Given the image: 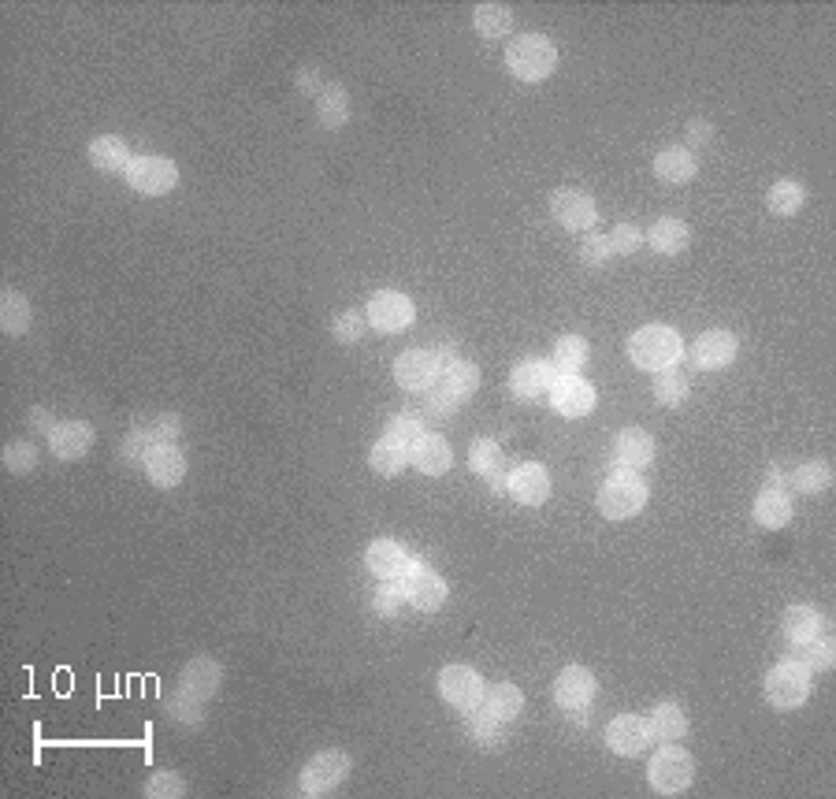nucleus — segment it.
<instances>
[{
  "label": "nucleus",
  "instance_id": "393cba45",
  "mask_svg": "<svg viewBox=\"0 0 836 799\" xmlns=\"http://www.w3.org/2000/svg\"><path fill=\"white\" fill-rule=\"evenodd\" d=\"M220 677L223 673L212 658H194V662L183 669V681H179V688L205 703V699H212V692L220 688Z\"/></svg>",
  "mask_w": 836,
  "mask_h": 799
},
{
  "label": "nucleus",
  "instance_id": "c9c22d12",
  "mask_svg": "<svg viewBox=\"0 0 836 799\" xmlns=\"http://www.w3.org/2000/svg\"><path fill=\"white\" fill-rule=\"evenodd\" d=\"M316 112H320V123H324V127H331V131L342 127V123L350 119V97H346V90H342V86H324Z\"/></svg>",
  "mask_w": 836,
  "mask_h": 799
},
{
  "label": "nucleus",
  "instance_id": "39448f33",
  "mask_svg": "<svg viewBox=\"0 0 836 799\" xmlns=\"http://www.w3.org/2000/svg\"><path fill=\"white\" fill-rule=\"evenodd\" d=\"M810 695V669L799 662H781L766 673V699L777 710H796Z\"/></svg>",
  "mask_w": 836,
  "mask_h": 799
},
{
  "label": "nucleus",
  "instance_id": "4c0bfd02",
  "mask_svg": "<svg viewBox=\"0 0 836 799\" xmlns=\"http://www.w3.org/2000/svg\"><path fill=\"white\" fill-rule=\"evenodd\" d=\"M550 365L558 368V372H580V368L588 365V342L580 339V335H562V339L554 342V361Z\"/></svg>",
  "mask_w": 836,
  "mask_h": 799
},
{
  "label": "nucleus",
  "instance_id": "6e6552de",
  "mask_svg": "<svg viewBox=\"0 0 836 799\" xmlns=\"http://www.w3.org/2000/svg\"><path fill=\"white\" fill-rule=\"evenodd\" d=\"M365 320L372 324L376 331H383V335H394V331H405L409 324H413V302L405 298V294H398V290H379L376 298L368 302L365 309Z\"/></svg>",
  "mask_w": 836,
  "mask_h": 799
},
{
  "label": "nucleus",
  "instance_id": "4be33fe9",
  "mask_svg": "<svg viewBox=\"0 0 836 799\" xmlns=\"http://www.w3.org/2000/svg\"><path fill=\"white\" fill-rule=\"evenodd\" d=\"M692 357L699 368H725L736 357V335L729 331H706L692 346Z\"/></svg>",
  "mask_w": 836,
  "mask_h": 799
},
{
  "label": "nucleus",
  "instance_id": "de8ad7c7",
  "mask_svg": "<svg viewBox=\"0 0 836 799\" xmlns=\"http://www.w3.org/2000/svg\"><path fill=\"white\" fill-rule=\"evenodd\" d=\"M420 435H424L420 432V420L409 417V413H398V417L387 420V439H394V443L405 446V450H413Z\"/></svg>",
  "mask_w": 836,
  "mask_h": 799
},
{
  "label": "nucleus",
  "instance_id": "8fccbe9b",
  "mask_svg": "<svg viewBox=\"0 0 836 799\" xmlns=\"http://www.w3.org/2000/svg\"><path fill=\"white\" fill-rule=\"evenodd\" d=\"M168 710H171V718H179L183 725H197V721H201V714H205V703L179 688V692L168 699Z\"/></svg>",
  "mask_w": 836,
  "mask_h": 799
},
{
  "label": "nucleus",
  "instance_id": "a211bd4d",
  "mask_svg": "<svg viewBox=\"0 0 836 799\" xmlns=\"http://www.w3.org/2000/svg\"><path fill=\"white\" fill-rule=\"evenodd\" d=\"M506 495L517 498L521 506H543L550 498V476L543 465H517L510 472V487Z\"/></svg>",
  "mask_w": 836,
  "mask_h": 799
},
{
  "label": "nucleus",
  "instance_id": "c03bdc74",
  "mask_svg": "<svg viewBox=\"0 0 836 799\" xmlns=\"http://www.w3.org/2000/svg\"><path fill=\"white\" fill-rule=\"evenodd\" d=\"M799 647V666L807 669H833V658H836V647L833 640H807V643H796Z\"/></svg>",
  "mask_w": 836,
  "mask_h": 799
},
{
  "label": "nucleus",
  "instance_id": "f03ea898",
  "mask_svg": "<svg viewBox=\"0 0 836 799\" xmlns=\"http://www.w3.org/2000/svg\"><path fill=\"white\" fill-rule=\"evenodd\" d=\"M643 506H647V484L636 476V469L614 465L610 480H606L599 491L602 517H610V521H628V517H636Z\"/></svg>",
  "mask_w": 836,
  "mask_h": 799
},
{
  "label": "nucleus",
  "instance_id": "e433bc0d",
  "mask_svg": "<svg viewBox=\"0 0 836 799\" xmlns=\"http://www.w3.org/2000/svg\"><path fill=\"white\" fill-rule=\"evenodd\" d=\"M435 383H443L446 391L458 394V398H469V394L480 387V368L469 365V361H454L450 368H443V372H439V380H435Z\"/></svg>",
  "mask_w": 836,
  "mask_h": 799
},
{
  "label": "nucleus",
  "instance_id": "603ef678",
  "mask_svg": "<svg viewBox=\"0 0 836 799\" xmlns=\"http://www.w3.org/2000/svg\"><path fill=\"white\" fill-rule=\"evenodd\" d=\"M331 335L339 342H357L361 335H365V316L357 313V309H346V313L335 316V324H331Z\"/></svg>",
  "mask_w": 836,
  "mask_h": 799
},
{
  "label": "nucleus",
  "instance_id": "7ed1b4c3",
  "mask_svg": "<svg viewBox=\"0 0 836 799\" xmlns=\"http://www.w3.org/2000/svg\"><path fill=\"white\" fill-rule=\"evenodd\" d=\"M506 67H510L521 82H543V79H550L554 67H558V49H554L543 34H521L517 41H510Z\"/></svg>",
  "mask_w": 836,
  "mask_h": 799
},
{
  "label": "nucleus",
  "instance_id": "7c9ffc66",
  "mask_svg": "<svg viewBox=\"0 0 836 799\" xmlns=\"http://www.w3.org/2000/svg\"><path fill=\"white\" fill-rule=\"evenodd\" d=\"M781 629H784V636H788L792 643H807V640H814V636L822 632V617H818V610H814V606L796 603V606H788V610H784Z\"/></svg>",
  "mask_w": 836,
  "mask_h": 799
},
{
  "label": "nucleus",
  "instance_id": "aec40b11",
  "mask_svg": "<svg viewBox=\"0 0 836 799\" xmlns=\"http://www.w3.org/2000/svg\"><path fill=\"white\" fill-rule=\"evenodd\" d=\"M409 461H413L424 476H443V472H450L454 450H450V443H446L443 435H420L417 446L409 450Z\"/></svg>",
  "mask_w": 836,
  "mask_h": 799
},
{
  "label": "nucleus",
  "instance_id": "6e6d98bb",
  "mask_svg": "<svg viewBox=\"0 0 836 799\" xmlns=\"http://www.w3.org/2000/svg\"><path fill=\"white\" fill-rule=\"evenodd\" d=\"M688 142H692V145H706V142H710V123H703V119H692V123H688Z\"/></svg>",
  "mask_w": 836,
  "mask_h": 799
},
{
  "label": "nucleus",
  "instance_id": "423d86ee",
  "mask_svg": "<svg viewBox=\"0 0 836 799\" xmlns=\"http://www.w3.org/2000/svg\"><path fill=\"white\" fill-rule=\"evenodd\" d=\"M350 777V755L346 751H320L301 770V796H327Z\"/></svg>",
  "mask_w": 836,
  "mask_h": 799
},
{
  "label": "nucleus",
  "instance_id": "bb28decb",
  "mask_svg": "<svg viewBox=\"0 0 836 799\" xmlns=\"http://www.w3.org/2000/svg\"><path fill=\"white\" fill-rule=\"evenodd\" d=\"M647 725H651L654 740H662V744H677L680 736L688 733V714H684L677 703H658V707L651 710Z\"/></svg>",
  "mask_w": 836,
  "mask_h": 799
},
{
  "label": "nucleus",
  "instance_id": "2eb2a0df",
  "mask_svg": "<svg viewBox=\"0 0 836 799\" xmlns=\"http://www.w3.org/2000/svg\"><path fill=\"white\" fill-rule=\"evenodd\" d=\"M550 212H554V220L562 223L565 231H588L595 223V205H591V197L584 190H554Z\"/></svg>",
  "mask_w": 836,
  "mask_h": 799
},
{
  "label": "nucleus",
  "instance_id": "b1692460",
  "mask_svg": "<svg viewBox=\"0 0 836 799\" xmlns=\"http://www.w3.org/2000/svg\"><path fill=\"white\" fill-rule=\"evenodd\" d=\"M131 149H127V142L123 138H116V134H105V138H97V142L90 145V164L93 168L108 171V175H127V168H131Z\"/></svg>",
  "mask_w": 836,
  "mask_h": 799
},
{
  "label": "nucleus",
  "instance_id": "052dcab7",
  "mask_svg": "<svg viewBox=\"0 0 836 799\" xmlns=\"http://www.w3.org/2000/svg\"><path fill=\"white\" fill-rule=\"evenodd\" d=\"M298 86H305V90H313L316 82H313V71H301L298 75Z\"/></svg>",
  "mask_w": 836,
  "mask_h": 799
},
{
  "label": "nucleus",
  "instance_id": "9b49d317",
  "mask_svg": "<svg viewBox=\"0 0 836 799\" xmlns=\"http://www.w3.org/2000/svg\"><path fill=\"white\" fill-rule=\"evenodd\" d=\"M550 406L562 417H588L595 409V387L588 380H580L576 372H562L550 387Z\"/></svg>",
  "mask_w": 836,
  "mask_h": 799
},
{
  "label": "nucleus",
  "instance_id": "c85d7f7f",
  "mask_svg": "<svg viewBox=\"0 0 836 799\" xmlns=\"http://www.w3.org/2000/svg\"><path fill=\"white\" fill-rule=\"evenodd\" d=\"M647 242H651L658 253H666V257H677V253H684V249H688V242H692V231H688V223H680V220H673V216H666V220H658L651 227Z\"/></svg>",
  "mask_w": 836,
  "mask_h": 799
},
{
  "label": "nucleus",
  "instance_id": "58836bf2",
  "mask_svg": "<svg viewBox=\"0 0 836 799\" xmlns=\"http://www.w3.org/2000/svg\"><path fill=\"white\" fill-rule=\"evenodd\" d=\"M803 201H807V194H803V186L792 183V179L773 183L770 194H766V205H770L773 216H796V212L803 209Z\"/></svg>",
  "mask_w": 836,
  "mask_h": 799
},
{
  "label": "nucleus",
  "instance_id": "37998d69",
  "mask_svg": "<svg viewBox=\"0 0 836 799\" xmlns=\"http://www.w3.org/2000/svg\"><path fill=\"white\" fill-rule=\"evenodd\" d=\"M4 469L8 472H34L38 469V446L27 443V439H15V443L4 446Z\"/></svg>",
  "mask_w": 836,
  "mask_h": 799
},
{
  "label": "nucleus",
  "instance_id": "a19ab883",
  "mask_svg": "<svg viewBox=\"0 0 836 799\" xmlns=\"http://www.w3.org/2000/svg\"><path fill=\"white\" fill-rule=\"evenodd\" d=\"M688 391H692V383H688V376H680V372H658V380H654V398L662 402V406H680L684 398H688Z\"/></svg>",
  "mask_w": 836,
  "mask_h": 799
},
{
  "label": "nucleus",
  "instance_id": "9d476101",
  "mask_svg": "<svg viewBox=\"0 0 836 799\" xmlns=\"http://www.w3.org/2000/svg\"><path fill=\"white\" fill-rule=\"evenodd\" d=\"M439 361H435L432 350H405L398 361H394V380H398V387L402 391H428V387H435V380H439Z\"/></svg>",
  "mask_w": 836,
  "mask_h": 799
},
{
  "label": "nucleus",
  "instance_id": "ea45409f",
  "mask_svg": "<svg viewBox=\"0 0 836 799\" xmlns=\"http://www.w3.org/2000/svg\"><path fill=\"white\" fill-rule=\"evenodd\" d=\"M792 484H796V491H803V495H822L825 487L833 484V472H829L825 461H803V465L792 472Z\"/></svg>",
  "mask_w": 836,
  "mask_h": 799
},
{
  "label": "nucleus",
  "instance_id": "79ce46f5",
  "mask_svg": "<svg viewBox=\"0 0 836 799\" xmlns=\"http://www.w3.org/2000/svg\"><path fill=\"white\" fill-rule=\"evenodd\" d=\"M469 465H472V472H480V476L502 472V446H498L495 439H476L469 450Z\"/></svg>",
  "mask_w": 836,
  "mask_h": 799
},
{
  "label": "nucleus",
  "instance_id": "5fc2aeb1",
  "mask_svg": "<svg viewBox=\"0 0 836 799\" xmlns=\"http://www.w3.org/2000/svg\"><path fill=\"white\" fill-rule=\"evenodd\" d=\"M610 246H614V253H636V249L643 246L640 227H632V223H617L614 231H610Z\"/></svg>",
  "mask_w": 836,
  "mask_h": 799
},
{
  "label": "nucleus",
  "instance_id": "f704fd0d",
  "mask_svg": "<svg viewBox=\"0 0 836 799\" xmlns=\"http://www.w3.org/2000/svg\"><path fill=\"white\" fill-rule=\"evenodd\" d=\"M0 328L8 335H23L30 328V302L15 290H4L0 298Z\"/></svg>",
  "mask_w": 836,
  "mask_h": 799
},
{
  "label": "nucleus",
  "instance_id": "4468645a",
  "mask_svg": "<svg viewBox=\"0 0 836 799\" xmlns=\"http://www.w3.org/2000/svg\"><path fill=\"white\" fill-rule=\"evenodd\" d=\"M651 725L640 714H617L610 725H606V744L614 747L617 755H640L643 747L651 744Z\"/></svg>",
  "mask_w": 836,
  "mask_h": 799
},
{
  "label": "nucleus",
  "instance_id": "2f4dec72",
  "mask_svg": "<svg viewBox=\"0 0 836 799\" xmlns=\"http://www.w3.org/2000/svg\"><path fill=\"white\" fill-rule=\"evenodd\" d=\"M472 23H476V30H480L484 38H506L513 30V12L506 4H480V8L472 12Z\"/></svg>",
  "mask_w": 836,
  "mask_h": 799
},
{
  "label": "nucleus",
  "instance_id": "864d4df0",
  "mask_svg": "<svg viewBox=\"0 0 836 799\" xmlns=\"http://www.w3.org/2000/svg\"><path fill=\"white\" fill-rule=\"evenodd\" d=\"M580 257H584V264H591V268H599V264H606L610 257H614L610 235H595V231H591V235L584 238V246H580Z\"/></svg>",
  "mask_w": 836,
  "mask_h": 799
},
{
  "label": "nucleus",
  "instance_id": "5701e85b",
  "mask_svg": "<svg viewBox=\"0 0 836 799\" xmlns=\"http://www.w3.org/2000/svg\"><path fill=\"white\" fill-rule=\"evenodd\" d=\"M614 458L625 469H643L654 458V439L647 432H640V428H625L614 443Z\"/></svg>",
  "mask_w": 836,
  "mask_h": 799
},
{
  "label": "nucleus",
  "instance_id": "f8f14e48",
  "mask_svg": "<svg viewBox=\"0 0 836 799\" xmlns=\"http://www.w3.org/2000/svg\"><path fill=\"white\" fill-rule=\"evenodd\" d=\"M402 591L417 610H439L446 603V580L420 562L409 565V573L402 577Z\"/></svg>",
  "mask_w": 836,
  "mask_h": 799
},
{
  "label": "nucleus",
  "instance_id": "6ab92c4d",
  "mask_svg": "<svg viewBox=\"0 0 836 799\" xmlns=\"http://www.w3.org/2000/svg\"><path fill=\"white\" fill-rule=\"evenodd\" d=\"M365 565L379 580H402L413 562H409V554H405L394 539H376V543L365 551Z\"/></svg>",
  "mask_w": 836,
  "mask_h": 799
},
{
  "label": "nucleus",
  "instance_id": "49530a36",
  "mask_svg": "<svg viewBox=\"0 0 836 799\" xmlns=\"http://www.w3.org/2000/svg\"><path fill=\"white\" fill-rule=\"evenodd\" d=\"M186 792V781L175 770H160L145 781V796H157V799H179Z\"/></svg>",
  "mask_w": 836,
  "mask_h": 799
},
{
  "label": "nucleus",
  "instance_id": "bf43d9fd",
  "mask_svg": "<svg viewBox=\"0 0 836 799\" xmlns=\"http://www.w3.org/2000/svg\"><path fill=\"white\" fill-rule=\"evenodd\" d=\"M784 484H788V476H784L781 469L766 472V487H773V491H784Z\"/></svg>",
  "mask_w": 836,
  "mask_h": 799
},
{
  "label": "nucleus",
  "instance_id": "f3484780",
  "mask_svg": "<svg viewBox=\"0 0 836 799\" xmlns=\"http://www.w3.org/2000/svg\"><path fill=\"white\" fill-rule=\"evenodd\" d=\"M554 380H558V372H554L550 361H524V365L513 368L510 391L517 394V398H524V402H536V398L550 394Z\"/></svg>",
  "mask_w": 836,
  "mask_h": 799
},
{
  "label": "nucleus",
  "instance_id": "473e14b6",
  "mask_svg": "<svg viewBox=\"0 0 836 799\" xmlns=\"http://www.w3.org/2000/svg\"><path fill=\"white\" fill-rule=\"evenodd\" d=\"M368 461H372V469H376L379 476H398V472H402L405 465H409V450L383 435V439H379V443L372 446V454H368Z\"/></svg>",
  "mask_w": 836,
  "mask_h": 799
},
{
  "label": "nucleus",
  "instance_id": "c756f323",
  "mask_svg": "<svg viewBox=\"0 0 836 799\" xmlns=\"http://www.w3.org/2000/svg\"><path fill=\"white\" fill-rule=\"evenodd\" d=\"M755 521L762 528H784L792 521V498L784 491H773V487H762V495L755 498Z\"/></svg>",
  "mask_w": 836,
  "mask_h": 799
},
{
  "label": "nucleus",
  "instance_id": "3c124183",
  "mask_svg": "<svg viewBox=\"0 0 836 799\" xmlns=\"http://www.w3.org/2000/svg\"><path fill=\"white\" fill-rule=\"evenodd\" d=\"M461 406V398L458 394H450L443 387V383H435V387H428V398H424V413H428V417H450V413H454V409Z\"/></svg>",
  "mask_w": 836,
  "mask_h": 799
},
{
  "label": "nucleus",
  "instance_id": "4d7b16f0",
  "mask_svg": "<svg viewBox=\"0 0 836 799\" xmlns=\"http://www.w3.org/2000/svg\"><path fill=\"white\" fill-rule=\"evenodd\" d=\"M30 428H38V432H49L53 435L56 432V424H53V417H49V413H45V409H30Z\"/></svg>",
  "mask_w": 836,
  "mask_h": 799
},
{
  "label": "nucleus",
  "instance_id": "f257e3e1",
  "mask_svg": "<svg viewBox=\"0 0 836 799\" xmlns=\"http://www.w3.org/2000/svg\"><path fill=\"white\" fill-rule=\"evenodd\" d=\"M680 354H684L680 335L673 328H662V324H647V328H640L632 335V342H628L632 365L647 368V372H666V368L677 365Z\"/></svg>",
  "mask_w": 836,
  "mask_h": 799
},
{
  "label": "nucleus",
  "instance_id": "a878e982",
  "mask_svg": "<svg viewBox=\"0 0 836 799\" xmlns=\"http://www.w3.org/2000/svg\"><path fill=\"white\" fill-rule=\"evenodd\" d=\"M480 707H484L491 718L510 721V718H517V714H521L524 695H521V688H517V684L498 681V684H491V688H484V699H480Z\"/></svg>",
  "mask_w": 836,
  "mask_h": 799
},
{
  "label": "nucleus",
  "instance_id": "09e8293b",
  "mask_svg": "<svg viewBox=\"0 0 836 799\" xmlns=\"http://www.w3.org/2000/svg\"><path fill=\"white\" fill-rule=\"evenodd\" d=\"M402 599H405L402 580H383L376 588V595H372V606H376L379 617H394L402 610Z\"/></svg>",
  "mask_w": 836,
  "mask_h": 799
},
{
  "label": "nucleus",
  "instance_id": "412c9836",
  "mask_svg": "<svg viewBox=\"0 0 836 799\" xmlns=\"http://www.w3.org/2000/svg\"><path fill=\"white\" fill-rule=\"evenodd\" d=\"M49 446L60 461H79L86 458V450L93 446V428L82 424V420H71V424H56V432L49 435Z\"/></svg>",
  "mask_w": 836,
  "mask_h": 799
},
{
  "label": "nucleus",
  "instance_id": "a18cd8bd",
  "mask_svg": "<svg viewBox=\"0 0 836 799\" xmlns=\"http://www.w3.org/2000/svg\"><path fill=\"white\" fill-rule=\"evenodd\" d=\"M134 435H142L149 446L171 443V439L179 435V417H175V413H160V417H153L149 424H138V428H134Z\"/></svg>",
  "mask_w": 836,
  "mask_h": 799
},
{
  "label": "nucleus",
  "instance_id": "1a4fd4ad",
  "mask_svg": "<svg viewBox=\"0 0 836 799\" xmlns=\"http://www.w3.org/2000/svg\"><path fill=\"white\" fill-rule=\"evenodd\" d=\"M439 695H443L450 707L472 710V707H480V699H484V681H480V673L469 666H446L443 673H439Z\"/></svg>",
  "mask_w": 836,
  "mask_h": 799
},
{
  "label": "nucleus",
  "instance_id": "72a5a7b5",
  "mask_svg": "<svg viewBox=\"0 0 836 799\" xmlns=\"http://www.w3.org/2000/svg\"><path fill=\"white\" fill-rule=\"evenodd\" d=\"M502 725L506 721H498V718H491L484 707H472V710H465V729H469V736L476 740V744H484V747H495V744H502Z\"/></svg>",
  "mask_w": 836,
  "mask_h": 799
},
{
  "label": "nucleus",
  "instance_id": "ddd939ff",
  "mask_svg": "<svg viewBox=\"0 0 836 799\" xmlns=\"http://www.w3.org/2000/svg\"><path fill=\"white\" fill-rule=\"evenodd\" d=\"M142 469L157 487H175V484H183V476H186V454L179 446L157 443V446H149Z\"/></svg>",
  "mask_w": 836,
  "mask_h": 799
},
{
  "label": "nucleus",
  "instance_id": "dca6fc26",
  "mask_svg": "<svg viewBox=\"0 0 836 799\" xmlns=\"http://www.w3.org/2000/svg\"><path fill=\"white\" fill-rule=\"evenodd\" d=\"M554 699L562 710H584L595 699V677L584 666H569L554 681Z\"/></svg>",
  "mask_w": 836,
  "mask_h": 799
},
{
  "label": "nucleus",
  "instance_id": "13d9d810",
  "mask_svg": "<svg viewBox=\"0 0 836 799\" xmlns=\"http://www.w3.org/2000/svg\"><path fill=\"white\" fill-rule=\"evenodd\" d=\"M435 361H439V368H450L458 357H454V342H443L439 350H435Z\"/></svg>",
  "mask_w": 836,
  "mask_h": 799
},
{
  "label": "nucleus",
  "instance_id": "cd10ccee",
  "mask_svg": "<svg viewBox=\"0 0 836 799\" xmlns=\"http://www.w3.org/2000/svg\"><path fill=\"white\" fill-rule=\"evenodd\" d=\"M654 171H658V179L680 186V183H688V179H695L699 164H695L692 149H680V145H673V149H662V153H658Z\"/></svg>",
  "mask_w": 836,
  "mask_h": 799
},
{
  "label": "nucleus",
  "instance_id": "0eeeda50",
  "mask_svg": "<svg viewBox=\"0 0 836 799\" xmlns=\"http://www.w3.org/2000/svg\"><path fill=\"white\" fill-rule=\"evenodd\" d=\"M127 183H131L134 194L160 197L179 183V168L168 157H134L131 168H127Z\"/></svg>",
  "mask_w": 836,
  "mask_h": 799
},
{
  "label": "nucleus",
  "instance_id": "20e7f679",
  "mask_svg": "<svg viewBox=\"0 0 836 799\" xmlns=\"http://www.w3.org/2000/svg\"><path fill=\"white\" fill-rule=\"evenodd\" d=\"M647 777H651V785L658 796H680L684 788L692 785L695 762L688 759V751H680V747H662V751L651 759V766H647Z\"/></svg>",
  "mask_w": 836,
  "mask_h": 799
}]
</instances>
